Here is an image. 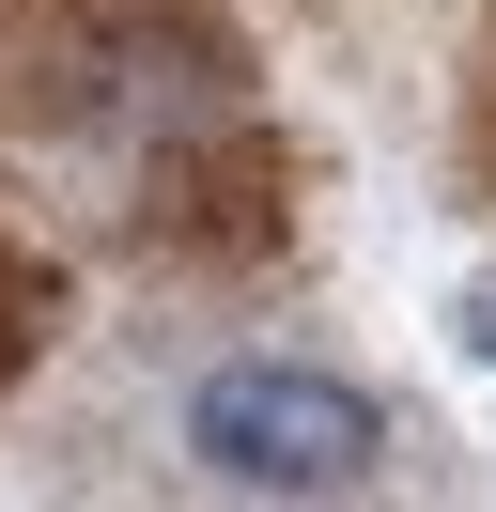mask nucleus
<instances>
[{
    "label": "nucleus",
    "instance_id": "obj_1",
    "mask_svg": "<svg viewBox=\"0 0 496 512\" xmlns=\"http://www.w3.org/2000/svg\"><path fill=\"white\" fill-rule=\"evenodd\" d=\"M171 466L217 497H372L388 481V404L310 357H217L171 404Z\"/></svg>",
    "mask_w": 496,
    "mask_h": 512
},
{
    "label": "nucleus",
    "instance_id": "obj_2",
    "mask_svg": "<svg viewBox=\"0 0 496 512\" xmlns=\"http://www.w3.org/2000/svg\"><path fill=\"white\" fill-rule=\"evenodd\" d=\"M465 357H496V295H465Z\"/></svg>",
    "mask_w": 496,
    "mask_h": 512
}]
</instances>
